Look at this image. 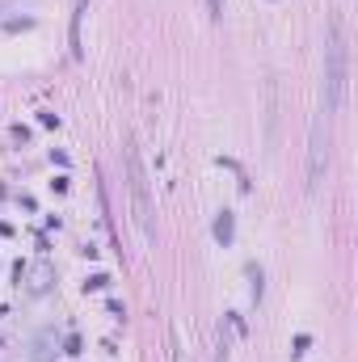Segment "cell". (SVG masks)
Listing matches in <instances>:
<instances>
[{
    "mask_svg": "<svg viewBox=\"0 0 358 362\" xmlns=\"http://www.w3.org/2000/svg\"><path fill=\"white\" fill-rule=\"evenodd\" d=\"M346 34H342V21L333 17L329 21V38H325V105L329 110H342L346 101Z\"/></svg>",
    "mask_w": 358,
    "mask_h": 362,
    "instance_id": "1",
    "label": "cell"
},
{
    "mask_svg": "<svg viewBox=\"0 0 358 362\" xmlns=\"http://www.w3.org/2000/svg\"><path fill=\"white\" fill-rule=\"evenodd\" d=\"M127 177H131V194H135V219L144 228V236L152 240V202H148V177H144V165H139V152L127 144Z\"/></svg>",
    "mask_w": 358,
    "mask_h": 362,
    "instance_id": "2",
    "label": "cell"
},
{
    "mask_svg": "<svg viewBox=\"0 0 358 362\" xmlns=\"http://www.w3.org/2000/svg\"><path fill=\"white\" fill-rule=\"evenodd\" d=\"M321 173H325V139H321V118L312 122V152H308V189L321 185Z\"/></svg>",
    "mask_w": 358,
    "mask_h": 362,
    "instance_id": "3",
    "label": "cell"
},
{
    "mask_svg": "<svg viewBox=\"0 0 358 362\" xmlns=\"http://www.w3.org/2000/svg\"><path fill=\"white\" fill-rule=\"evenodd\" d=\"M215 236H219V240H232V219H228V211H224V219L215 223Z\"/></svg>",
    "mask_w": 358,
    "mask_h": 362,
    "instance_id": "4",
    "label": "cell"
},
{
    "mask_svg": "<svg viewBox=\"0 0 358 362\" xmlns=\"http://www.w3.org/2000/svg\"><path fill=\"white\" fill-rule=\"evenodd\" d=\"M211 4V17H224V0H207Z\"/></svg>",
    "mask_w": 358,
    "mask_h": 362,
    "instance_id": "5",
    "label": "cell"
}]
</instances>
